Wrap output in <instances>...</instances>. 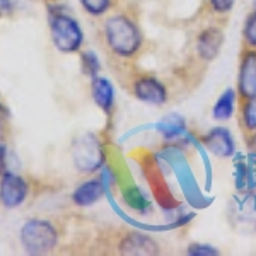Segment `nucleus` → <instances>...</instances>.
I'll list each match as a JSON object with an SVG mask.
<instances>
[{
  "label": "nucleus",
  "instance_id": "1",
  "mask_svg": "<svg viewBox=\"0 0 256 256\" xmlns=\"http://www.w3.org/2000/svg\"><path fill=\"white\" fill-rule=\"evenodd\" d=\"M104 38L108 48L120 58H134L144 48V34L138 24L125 14L106 19Z\"/></svg>",
  "mask_w": 256,
  "mask_h": 256
},
{
  "label": "nucleus",
  "instance_id": "2",
  "mask_svg": "<svg viewBox=\"0 0 256 256\" xmlns=\"http://www.w3.org/2000/svg\"><path fill=\"white\" fill-rule=\"evenodd\" d=\"M20 241L30 254H48L58 241L56 229L48 220H30L20 229Z\"/></svg>",
  "mask_w": 256,
  "mask_h": 256
},
{
  "label": "nucleus",
  "instance_id": "3",
  "mask_svg": "<svg viewBox=\"0 0 256 256\" xmlns=\"http://www.w3.org/2000/svg\"><path fill=\"white\" fill-rule=\"evenodd\" d=\"M50 30H52V40L55 46L64 53H74L80 48L84 34L74 18L62 12H53L50 16Z\"/></svg>",
  "mask_w": 256,
  "mask_h": 256
},
{
  "label": "nucleus",
  "instance_id": "4",
  "mask_svg": "<svg viewBox=\"0 0 256 256\" xmlns=\"http://www.w3.org/2000/svg\"><path fill=\"white\" fill-rule=\"evenodd\" d=\"M72 159L80 172H92L102 164V146L94 134H86L74 142Z\"/></svg>",
  "mask_w": 256,
  "mask_h": 256
},
{
  "label": "nucleus",
  "instance_id": "5",
  "mask_svg": "<svg viewBox=\"0 0 256 256\" xmlns=\"http://www.w3.org/2000/svg\"><path fill=\"white\" fill-rule=\"evenodd\" d=\"M132 94L148 104L160 106L168 101V89L166 86L156 77L147 74H138L132 80Z\"/></svg>",
  "mask_w": 256,
  "mask_h": 256
},
{
  "label": "nucleus",
  "instance_id": "6",
  "mask_svg": "<svg viewBox=\"0 0 256 256\" xmlns=\"http://www.w3.org/2000/svg\"><path fill=\"white\" fill-rule=\"evenodd\" d=\"M256 96V50H241L238 74V98Z\"/></svg>",
  "mask_w": 256,
  "mask_h": 256
},
{
  "label": "nucleus",
  "instance_id": "7",
  "mask_svg": "<svg viewBox=\"0 0 256 256\" xmlns=\"http://www.w3.org/2000/svg\"><path fill=\"white\" fill-rule=\"evenodd\" d=\"M28 196V183L18 174L6 172L0 181V202L4 207L16 208L26 200Z\"/></svg>",
  "mask_w": 256,
  "mask_h": 256
},
{
  "label": "nucleus",
  "instance_id": "8",
  "mask_svg": "<svg viewBox=\"0 0 256 256\" xmlns=\"http://www.w3.org/2000/svg\"><path fill=\"white\" fill-rule=\"evenodd\" d=\"M118 251L122 254L134 256H154L160 253V248L152 238L140 232H128L118 244Z\"/></svg>",
  "mask_w": 256,
  "mask_h": 256
},
{
  "label": "nucleus",
  "instance_id": "9",
  "mask_svg": "<svg viewBox=\"0 0 256 256\" xmlns=\"http://www.w3.org/2000/svg\"><path fill=\"white\" fill-rule=\"evenodd\" d=\"M224 43V31L218 26H210L196 36V55L204 62H212L218 55Z\"/></svg>",
  "mask_w": 256,
  "mask_h": 256
},
{
  "label": "nucleus",
  "instance_id": "10",
  "mask_svg": "<svg viewBox=\"0 0 256 256\" xmlns=\"http://www.w3.org/2000/svg\"><path fill=\"white\" fill-rule=\"evenodd\" d=\"M202 144L208 148L212 154L218 156V158H230L234 154V140L230 132L224 126L212 128L205 135H202Z\"/></svg>",
  "mask_w": 256,
  "mask_h": 256
},
{
  "label": "nucleus",
  "instance_id": "11",
  "mask_svg": "<svg viewBox=\"0 0 256 256\" xmlns=\"http://www.w3.org/2000/svg\"><path fill=\"white\" fill-rule=\"evenodd\" d=\"M238 122L244 138L256 132V96L238 98Z\"/></svg>",
  "mask_w": 256,
  "mask_h": 256
},
{
  "label": "nucleus",
  "instance_id": "12",
  "mask_svg": "<svg viewBox=\"0 0 256 256\" xmlns=\"http://www.w3.org/2000/svg\"><path fill=\"white\" fill-rule=\"evenodd\" d=\"M90 92H92V99L99 108L104 113H111L114 106V89L111 82L104 77H94L92 84H90Z\"/></svg>",
  "mask_w": 256,
  "mask_h": 256
},
{
  "label": "nucleus",
  "instance_id": "13",
  "mask_svg": "<svg viewBox=\"0 0 256 256\" xmlns=\"http://www.w3.org/2000/svg\"><path fill=\"white\" fill-rule=\"evenodd\" d=\"M102 193H104V186L101 181L89 180L74 192V202L79 207H90L102 196Z\"/></svg>",
  "mask_w": 256,
  "mask_h": 256
},
{
  "label": "nucleus",
  "instance_id": "14",
  "mask_svg": "<svg viewBox=\"0 0 256 256\" xmlns=\"http://www.w3.org/2000/svg\"><path fill=\"white\" fill-rule=\"evenodd\" d=\"M234 102H236V90L234 89H226L220 94V98L217 99L216 106L212 110V116L217 122H226L234 114Z\"/></svg>",
  "mask_w": 256,
  "mask_h": 256
},
{
  "label": "nucleus",
  "instance_id": "15",
  "mask_svg": "<svg viewBox=\"0 0 256 256\" xmlns=\"http://www.w3.org/2000/svg\"><path fill=\"white\" fill-rule=\"evenodd\" d=\"M159 134L162 135L166 140H172L176 137H180L184 130V120L180 114H169L159 123L158 126Z\"/></svg>",
  "mask_w": 256,
  "mask_h": 256
},
{
  "label": "nucleus",
  "instance_id": "16",
  "mask_svg": "<svg viewBox=\"0 0 256 256\" xmlns=\"http://www.w3.org/2000/svg\"><path fill=\"white\" fill-rule=\"evenodd\" d=\"M242 48L256 50V10L248 16L242 26Z\"/></svg>",
  "mask_w": 256,
  "mask_h": 256
},
{
  "label": "nucleus",
  "instance_id": "17",
  "mask_svg": "<svg viewBox=\"0 0 256 256\" xmlns=\"http://www.w3.org/2000/svg\"><path fill=\"white\" fill-rule=\"evenodd\" d=\"M80 4L90 16H102L110 10L113 0H80Z\"/></svg>",
  "mask_w": 256,
  "mask_h": 256
},
{
  "label": "nucleus",
  "instance_id": "18",
  "mask_svg": "<svg viewBox=\"0 0 256 256\" xmlns=\"http://www.w3.org/2000/svg\"><path fill=\"white\" fill-rule=\"evenodd\" d=\"M236 0H207V6L212 14L217 16H224L227 12L232 10Z\"/></svg>",
  "mask_w": 256,
  "mask_h": 256
},
{
  "label": "nucleus",
  "instance_id": "19",
  "mask_svg": "<svg viewBox=\"0 0 256 256\" xmlns=\"http://www.w3.org/2000/svg\"><path fill=\"white\" fill-rule=\"evenodd\" d=\"M82 64H84V70L89 74V76H96L99 72V60L96 58V55H94L92 52H88L82 55Z\"/></svg>",
  "mask_w": 256,
  "mask_h": 256
},
{
  "label": "nucleus",
  "instance_id": "20",
  "mask_svg": "<svg viewBox=\"0 0 256 256\" xmlns=\"http://www.w3.org/2000/svg\"><path fill=\"white\" fill-rule=\"evenodd\" d=\"M186 254H192V256H214V254H218V251L216 248L212 246H207V244H192L186 248Z\"/></svg>",
  "mask_w": 256,
  "mask_h": 256
},
{
  "label": "nucleus",
  "instance_id": "21",
  "mask_svg": "<svg viewBox=\"0 0 256 256\" xmlns=\"http://www.w3.org/2000/svg\"><path fill=\"white\" fill-rule=\"evenodd\" d=\"M6 159H7V148L6 146H0V171L6 169Z\"/></svg>",
  "mask_w": 256,
  "mask_h": 256
},
{
  "label": "nucleus",
  "instance_id": "22",
  "mask_svg": "<svg viewBox=\"0 0 256 256\" xmlns=\"http://www.w3.org/2000/svg\"><path fill=\"white\" fill-rule=\"evenodd\" d=\"M244 142H246V146L250 150H254L256 152V132L253 135H250V137H246L244 138Z\"/></svg>",
  "mask_w": 256,
  "mask_h": 256
},
{
  "label": "nucleus",
  "instance_id": "23",
  "mask_svg": "<svg viewBox=\"0 0 256 256\" xmlns=\"http://www.w3.org/2000/svg\"><path fill=\"white\" fill-rule=\"evenodd\" d=\"M9 9H10L9 0H0V14H4V12H7Z\"/></svg>",
  "mask_w": 256,
  "mask_h": 256
}]
</instances>
